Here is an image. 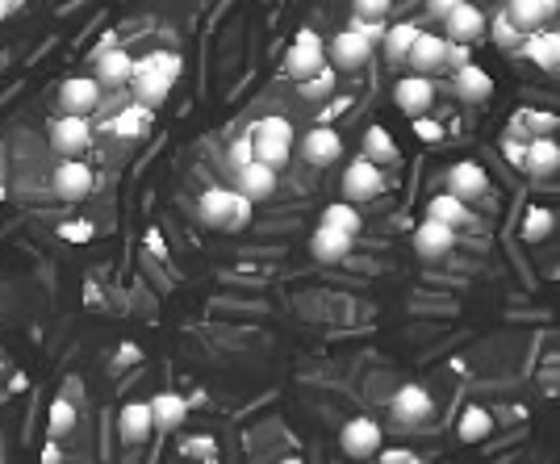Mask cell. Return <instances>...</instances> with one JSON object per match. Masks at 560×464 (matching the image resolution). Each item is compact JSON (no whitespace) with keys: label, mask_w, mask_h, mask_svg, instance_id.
Masks as SVG:
<instances>
[{"label":"cell","mask_w":560,"mask_h":464,"mask_svg":"<svg viewBox=\"0 0 560 464\" xmlns=\"http://www.w3.org/2000/svg\"><path fill=\"white\" fill-rule=\"evenodd\" d=\"M251 143H255V159L268 168H285L289 155H293V143H297V130L289 118H280V113H268V118H260L251 130Z\"/></svg>","instance_id":"6da1fadb"},{"label":"cell","mask_w":560,"mask_h":464,"mask_svg":"<svg viewBox=\"0 0 560 464\" xmlns=\"http://www.w3.org/2000/svg\"><path fill=\"white\" fill-rule=\"evenodd\" d=\"M197 214L214 230H239L251 218V201L239 189H205L197 201Z\"/></svg>","instance_id":"7a4b0ae2"},{"label":"cell","mask_w":560,"mask_h":464,"mask_svg":"<svg viewBox=\"0 0 560 464\" xmlns=\"http://www.w3.org/2000/svg\"><path fill=\"white\" fill-rule=\"evenodd\" d=\"M322 67H326V42H322L314 30H301V34L289 42V51H285V72L301 84V80L318 76Z\"/></svg>","instance_id":"3957f363"},{"label":"cell","mask_w":560,"mask_h":464,"mask_svg":"<svg viewBox=\"0 0 560 464\" xmlns=\"http://www.w3.org/2000/svg\"><path fill=\"white\" fill-rule=\"evenodd\" d=\"M385 193V168H377L372 159H352V164L343 168V201H372V197H381Z\"/></svg>","instance_id":"277c9868"},{"label":"cell","mask_w":560,"mask_h":464,"mask_svg":"<svg viewBox=\"0 0 560 464\" xmlns=\"http://www.w3.org/2000/svg\"><path fill=\"white\" fill-rule=\"evenodd\" d=\"M485 34H489V17L481 13V5H473V0H464V5H456L448 17H443V38H448V42L473 46Z\"/></svg>","instance_id":"5b68a950"},{"label":"cell","mask_w":560,"mask_h":464,"mask_svg":"<svg viewBox=\"0 0 560 464\" xmlns=\"http://www.w3.org/2000/svg\"><path fill=\"white\" fill-rule=\"evenodd\" d=\"M372 46L377 42H368L360 30H339L331 42H326V59H331L335 67H343V72H360V67L372 59Z\"/></svg>","instance_id":"8992f818"},{"label":"cell","mask_w":560,"mask_h":464,"mask_svg":"<svg viewBox=\"0 0 560 464\" xmlns=\"http://www.w3.org/2000/svg\"><path fill=\"white\" fill-rule=\"evenodd\" d=\"M101 105V80L97 76H67L59 84V109L76 113V118H92V109Z\"/></svg>","instance_id":"52a82bcc"},{"label":"cell","mask_w":560,"mask_h":464,"mask_svg":"<svg viewBox=\"0 0 560 464\" xmlns=\"http://www.w3.org/2000/svg\"><path fill=\"white\" fill-rule=\"evenodd\" d=\"M393 105H398L406 118L414 122V118H427V109L435 105V84H431V76H402L398 84H393Z\"/></svg>","instance_id":"ba28073f"},{"label":"cell","mask_w":560,"mask_h":464,"mask_svg":"<svg viewBox=\"0 0 560 464\" xmlns=\"http://www.w3.org/2000/svg\"><path fill=\"white\" fill-rule=\"evenodd\" d=\"M448 51H452L448 38L423 30L418 42H414L410 59H406V67H414V76H439V72H448Z\"/></svg>","instance_id":"9c48e42d"},{"label":"cell","mask_w":560,"mask_h":464,"mask_svg":"<svg viewBox=\"0 0 560 464\" xmlns=\"http://www.w3.org/2000/svg\"><path fill=\"white\" fill-rule=\"evenodd\" d=\"M339 448L352 456V460H368L381 452V427L364 419V414H356V419H347L343 431H339Z\"/></svg>","instance_id":"30bf717a"},{"label":"cell","mask_w":560,"mask_h":464,"mask_svg":"<svg viewBox=\"0 0 560 464\" xmlns=\"http://www.w3.org/2000/svg\"><path fill=\"white\" fill-rule=\"evenodd\" d=\"M92 184H97V176H92V168L84 164V159H63L51 176V189H55L59 201H84L92 193Z\"/></svg>","instance_id":"8fae6325"},{"label":"cell","mask_w":560,"mask_h":464,"mask_svg":"<svg viewBox=\"0 0 560 464\" xmlns=\"http://www.w3.org/2000/svg\"><path fill=\"white\" fill-rule=\"evenodd\" d=\"M389 414H393L398 423H406V427H423L431 414H435V402H431V393H427L423 385H402L398 393H393Z\"/></svg>","instance_id":"7c38bea8"},{"label":"cell","mask_w":560,"mask_h":464,"mask_svg":"<svg viewBox=\"0 0 560 464\" xmlns=\"http://www.w3.org/2000/svg\"><path fill=\"white\" fill-rule=\"evenodd\" d=\"M339 155H343V138H339V130H331V126H314L310 134H301V159H306L310 168H331V164H339Z\"/></svg>","instance_id":"4fadbf2b"},{"label":"cell","mask_w":560,"mask_h":464,"mask_svg":"<svg viewBox=\"0 0 560 464\" xmlns=\"http://www.w3.org/2000/svg\"><path fill=\"white\" fill-rule=\"evenodd\" d=\"M88 138H92V126H88V118H76V113H63V118L51 126V147L63 159H80Z\"/></svg>","instance_id":"5bb4252c"},{"label":"cell","mask_w":560,"mask_h":464,"mask_svg":"<svg viewBox=\"0 0 560 464\" xmlns=\"http://www.w3.org/2000/svg\"><path fill=\"white\" fill-rule=\"evenodd\" d=\"M448 193L460 197L464 205L489 197V176H485V168L473 164V159H464V164H452V168H448Z\"/></svg>","instance_id":"9a60e30c"},{"label":"cell","mask_w":560,"mask_h":464,"mask_svg":"<svg viewBox=\"0 0 560 464\" xmlns=\"http://www.w3.org/2000/svg\"><path fill=\"white\" fill-rule=\"evenodd\" d=\"M452 92L469 105H485L489 97H494V76H489L481 63H464L452 72Z\"/></svg>","instance_id":"2e32d148"},{"label":"cell","mask_w":560,"mask_h":464,"mask_svg":"<svg viewBox=\"0 0 560 464\" xmlns=\"http://www.w3.org/2000/svg\"><path fill=\"white\" fill-rule=\"evenodd\" d=\"M456 247V226H443V222H431L423 218L414 226V251L423 255V260H443Z\"/></svg>","instance_id":"e0dca14e"},{"label":"cell","mask_w":560,"mask_h":464,"mask_svg":"<svg viewBox=\"0 0 560 464\" xmlns=\"http://www.w3.org/2000/svg\"><path fill=\"white\" fill-rule=\"evenodd\" d=\"M97 80H101V88H122L134 80V55L126 46H105V51H97Z\"/></svg>","instance_id":"ac0fdd59"},{"label":"cell","mask_w":560,"mask_h":464,"mask_svg":"<svg viewBox=\"0 0 560 464\" xmlns=\"http://www.w3.org/2000/svg\"><path fill=\"white\" fill-rule=\"evenodd\" d=\"M556 13H560V0H510V5H506V17L515 21L523 34L544 30L548 17H556Z\"/></svg>","instance_id":"d6986e66"},{"label":"cell","mask_w":560,"mask_h":464,"mask_svg":"<svg viewBox=\"0 0 560 464\" xmlns=\"http://www.w3.org/2000/svg\"><path fill=\"white\" fill-rule=\"evenodd\" d=\"M235 189H239L251 205H255V201H268V197L276 193V168L260 164V159H251L247 168L235 172Z\"/></svg>","instance_id":"ffe728a7"},{"label":"cell","mask_w":560,"mask_h":464,"mask_svg":"<svg viewBox=\"0 0 560 464\" xmlns=\"http://www.w3.org/2000/svg\"><path fill=\"white\" fill-rule=\"evenodd\" d=\"M352 247H356V239L343 235V230H331V226H318L310 235V255L318 264H339L352 255Z\"/></svg>","instance_id":"44dd1931"},{"label":"cell","mask_w":560,"mask_h":464,"mask_svg":"<svg viewBox=\"0 0 560 464\" xmlns=\"http://www.w3.org/2000/svg\"><path fill=\"white\" fill-rule=\"evenodd\" d=\"M118 431L126 444H143V439L155 431V419H151V402H126L122 414H118Z\"/></svg>","instance_id":"7402d4cb"},{"label":"cell","mask_w":560,"mask_h":464,"mask_svg":"<svg viewBox=\"0 0 560 464\" xmlns=\"http://www.w3.org/2000/svg\"><path fill=\"white\" fill-rule=\"evenodd\" d=\"M134 101L138 105H147V109H155V105H163L172 97V84H176V76H163V72H134Z\"/></svg>","instance_id":"603a6c76"},{"label":"cell","mask_w":560,"mask_h":464,"mask_svg":"<svg viewBox=\"0 0 560 464\" xmlns=\"http://www.w3.org/2000/svg\"><path fill=\"white\" fill-rule=\"evenodd\" d=\"M560 168V143L556 138H531L523 155V172L531 176H552Z\"/></svg>","instance_id":"cb8c5ba5"},{"label":"cell","mask_w":560,"mask_h":464,"mask_svg":"<svg viewBox=\"0 0 560 464\" xmlns=\"http://www.w3.org/2000/svg\"><path fill=\"white\" fill-rule=\"evenodd\" d=\"M523 55H527L535 67H544V72H556V67H560V30H548V34L535 30V34L523 42Z\"/></svg>","instance_id":"d4e9b609"},{"label":"cell","mask_w":560,"mask_h":464,"mask_svg":"<svg viewBox=\"0 0 560 464\" xmlns=\"http://www.w3.org/2000/svg\"><path fill=\"white\" fill-rule=\"evenodd\" d=\"M360 155L372 159L377 168H389V164H398V159H402L398 143H393V134H389L385 126H368V130H364V151H360Z\"/></svg>","instance_id":"484cf974"},{"label":"cell","mask_w":560,"mask_h":464,"mask_svg":"<svg viewBox=\"0 0 560 464\" xmlns=\"http://www.w3.org/2000/svg\"><path fill=\"white\" fill-rule=\"evenodd\" d=\"M427 218L431 222H443V226H464V222H473V214H469V205H464L460 197H452V193H435L431 201H427Z\"/></svg>","instance_id":"4316f807"},{"label":"cell","mask_w":560,"mask_h":464,"mask_svg":"<svg viewBox=\"0 0 560 464\" xmlns=\"http://www.w3.org/2000/svg\"><path fill=\"white\" fill-rule=\"evenodd\" d=\"M184 414H189V406H184L180 393H155V398H151L155 431H176L184 423Z\"/></svg>","instance_id":"83f0119b"},{"label":"cell","mask_w":560,"mask_h":464,"mask_svg":"<svg viewBox=\"0 0 560 464\" xmlns=\"http://www.w3.org/2000/svg\"><path fill=\"white\" fill-rule=\"evenodd\" d=\"M318 226H331V230H343V235H360V230H364V214L356 210V205L352 201H331V205H326V210H322V222Z\"/></svg>","instance_id":"f1b7e54d"},{"label":"cell","mask_w":560,"mask_h":464,"mask_svg":"<svg viewBox=\"0 0 560 464\" xmlns=\"http://www.w3.org/2000/svg\"><path fill=\"white\" fill-rule=\"evenodd\" d=\"M418 30L414 21H402V26H389V34H385V59L389 63H406L410 59V51H414V42H418Z\"/></svg>","instance_id":"f546056e"},{"label":"cell","mask_w":560,"mask_h":464,"mask_svg":"<svg viewBox=\"0 0 560 464\" xmlns=\"http://www.w3.org/2000/svg\"><path fill=\"white\" fill-rule=\"evenodd\" d=\"M76 423H80V414H76V406L67 398H55L51 410H46V435H51V439H63Z\"/></svg>","instance_id":"4dcf8cb0"},{"label":"cell","mask_w":560,"mask_h":464,"mask_svg":"<svg viewBox=\"0 0 560 464\" xmlns=\"http://www.w3.org/2000/svg\"><path fill=\"white\" fill-rule=\"evenodd\" d=\"M147 126H151V109L147 105H130L118 122H113V134H122V138H138V134H147Z\"/></svg>","instance_id":"1f68e13d"},{"label":"cell","mask_w":560,"mask_h":464,"mask_svg":"<svg viewBox=\"0 0 560 464\" xmlns=\"http://www.w3.org/2000/svg\"><path fill=\"white\" fill-rule=\"evenodd\" d=\"M489 431H494V419H489V410L481 406H469L460 419V439H469V444H477V439H485Z\"/></svg>","instance_id":"d6a6232c"},{"label":"cell","mask_w":560,"mask_h":464,"mask_svg":"<svg viewBox=\"0 0 560 464\" xmlns=\"http://www.w3.org/2000/svg\"><path fill=\"white\" fill-rule=\"evenodd\" d=\"M180 55H172V51H151V55H143V59H134V72H163V76H180Z\"/></svg>","instance_id":"836d02e7"},{"label":"cell","mask_w":560,"mask_h":464,"mask_svg":"<svg viewBox=\"0 0 560 464\" xmlns=\"http://www.w3.org/2000/svg\"><path fill=\"white\" fill-rule=\"evenodd\" d=\"M489 30H494V42L502 46V51H519V46H523V38H527V34L515 26V21L506 17V9L494 17V26H489Z\"/></svg>","instance_id":"e575fe53"},{"label":"cell","mask_w":560,"mask_h":464,"mask_svg":"<svg viewBox=\"0 0 560 464\" xmlns=\"http://www.w3.org/2000/svg\"><path fill=\"white\" fill-rule=\"evenodd\" d=\"M335 88V67H322L318 76H310V80H301V97H310V101H318V97H326V92Z\"/></svg>","instance_id":"d590c367"},{"label":"cell","mask_w":560,"mask_h":464,"mask_svg":"<svg viewBox=\"0 0 560 464\" xmlns=\"http://www.w3.org/2000/svg\"><path fill=\"white\" fill-rule=\"evenodd\" d=\"M226 159H230V168H247L251 159H255V143H251V134H239L235 143H230V151H226Z\"/></svg>","instance_id":"8d00e7d4"},{"label":"cell","mask_w":560,"mask_h":464,"mask_svg":"<svg viewBox=\"0 0 560 464\" xmlns=\"http://www.w3.org/2000/svg\"><path fill=\"white\" fill-rule=\"evenodd\" d=\"M393 0H352V13L364 17V21H385Z\"/></svg>","instance_id":"74e56055"},{"label":"cell","mask_w":560,"mask_h":464,"mask_svg":"<svg viewBox=\"0 0 560 464\" xmlns=\"http://www.w3.org/2000/svg\"><path fill=\"white\" fill-rule=\"evenodd\" d=\"M548 230H552V214H548V210H531V214H527V226H523L527 239H544Z\"/></svg>","instance_id":"f35d334b"},{"label":"cell","mask_w":560,"mask_h":464,"mask_svg":"<svg viewBox=\"0 0 560 464\" xmlns=\"http://www.w3.org/2000/svg\"><path fill=\"white\" fill-rule=\"evenodd\" d=\"M414 134L423 138V143H443V138H448V130H443L435 118H414Z\"/></svg>","instance_id":"ab89813d"},{"label":"cell","mask_w":560,"mask_h":464,"mask_svg":"<svg viewBox=\"0 0 560 464\" xmlns=\"http://www.w3.org/2000/svg\"><path fill=\"white\" fill-rule=\"evenodd\" d=\"M352 30H360L368 42H385V34H389L385 21H364V17H352Z\"/></svg>","instance_id":"60d3db41"},{"label":"cell","mask_w":560,"mask_h":464,"mask_svg":"<svg viewBox=\"0 0 560 464\" xmlns=\"http://www.w3.org/2000/svg\"><path fill=\"white\" fill-rule=\"evenodd\" d=\"M423 5H427V13H431V17H439V21H443V17H448L456 5H464V0H423Z\"/></svg>","instance_id":"b9f144b4"},{"label":"cell","mask_w":560,"mask_h":464,"mask_svg":"<svg viewBox=\"0 0 560 464\" xmlns=\"http://www.w3.org/2000/svg\"><path fill=\"white\" fill-rule=\"evenodd\" d=\"M464 63H473L469 59V46H460V42H452V51H448V67L456 72V67H464Z\"/></svg>","instance_id":"7bdbcfd3"},{"label":"cell","mask_w":560,"mask_h":464,"mask_svg":"<svg viewBox=\"0 0 560 464\" xmlns=\"http://www.w3.org/2000/svg\"><path fill=\"white\" fill-rule=\"evenodd\" d=\"M502 155H506V159H515V164L523 168V155H527V147H519L515 138H506V143H502Z\"/></svg>","instance_id":"ee69618b"},{"label":"cell","mask_w":560,"mask_h":464,"mask_svg":"<svg viewBox=\"0 0 560 464\" xmlns=\"http://www.w3.org/2000/svg\"><path fill=\"white\" fill-rule=\"evenodd\" d=\"M42 464H59V452H55V448H46V452H42Z\"/></svg>","instance_id":"f6af8a7d"},{"label":"cell","mask_w":560,"mask_h":464,"mask_svg":"<svg viewBox=\"0 0 560 464\" xmlns=\"http://www.w3.org/2000/svg\"><path fill=\"white\" fill-rule=\"evenodd\" d=\"M280 464H301V460H297V456H285V460H280Z\"/></svg>","instance_id":"bcb514c9"}]
</instances>
